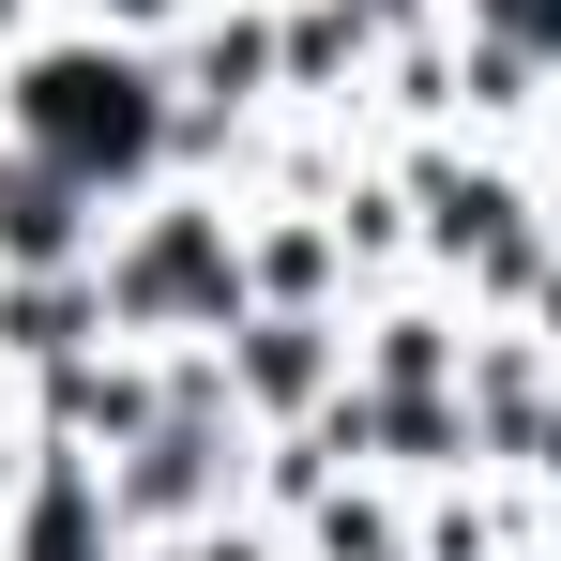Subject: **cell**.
Returning <instances> with one entry per match:
<instances>
[{
  "label": "cell",
  "mask_w": 561,
  "mask_h": 561,
  "mask_svg": "<svg viewBox=\"0 0 561 561\" xmlns=\"http://www.w3.org/2000/svg\"><path fill=\"white\" fill-rule=\"evenodd\" d=\"M0 243H15V259H61V243H77V168H15V183H0Z\"/></svg>",
  "instance_id": "obj_3"
},
{
  "label": "cell",
  "mask_w": 561,
  "mask_h": 561,
  "mask_svg": "<svg viewBox=\"0 0 561 561\" xmlns=\"http://www.w3.org/2000/svg\"><path fill=\"white\" fill-rule=\"evenodd\" d=\"M243 379H259V394H319V334H259Z\"/></svg>",
  "instance_id": "obj_5"
},
{
  "label": "cell",
  "mask_w": 561,
  "mask_h": 561,
  "mask_svg": "<svg viewBox=\"0 0 561 561\" xmlns=\"http://www.w3.org/2000/svg\"><path fill=\"white\" fill-rule=\"evenodd\" d=\"M15 350H77V288H31L15 304Z\"/></svg>",
  "instance_id": "obj_6"
},
{
  "label": "cell",
  "mask_w": 561,
  "mask_h": 561,
  "mask_svg": "<svg viewBox=\"0 0 561 561\" xmlns=\"http://www.w3.org/2000/svg\"><path fill=\"white\" fill-rule=\"evenodd\" d=\"M31 137H46V168L106 183V168H152L168 106H152V77H137V61H106V46H61V61H31Z\"/></svg>",
  "instance_id": "obj_1"
},
{
  "label": "cell",
  "mask_w": 561,
  "mask_h": 561,
  "mask_svg": "<svg viewBox=\"0 0 561 561\" xmlns=\"http://www.w3.org/2000/svg\"><path fill=\"white\" fill-rule=\"evenodd\" d=\"M228 288H243V274H228V243H213V228L183 213V228H152V243H137V259L106 274V304H137V319H168V304H228Z\"/></svg>",
  "instance_id": "obj_2"
},
{
  "label": "cell",
  "mask_w": 561,
  "mask_h": 561,
  "mask_svg": "<svg viewBox=\"0 0 561 561\" xmlns=\"http://www.w3.org/2000/svg\"><path fill=\"white\" fill-rule=\"evenodd\" d=\"M31 561H92V485H46V516H31Z\"/></svg>",
  "instance_id": "obj_4"
},
{
  "label": "cell",
  "mask_w": 561,
  "mask_h": 561,
  "mask_svg": "<svg viewBox=\"0 0 561 561\" xmlns=\"http://www.w3.org/2000/svg\"><path fill=\"white\" fill-rule=\"evenodd\" d=\"M365 15H394V0H365Z\"/></svg>",
  "instance_id": "obj_8"
},
{
  "label": "cell",
  "mask_w": 561,
  "mask_h": 561,
  "mask_svg": "<svg viewBox=\"0 0 561 561\" xmlns=\"http://www.w3.org/2000/svg\"><path fill=\"white\" fill-rule=\"evenodd\" d=\"M213 561H259V547H213Z\"/></svg>",
  "instance_id": "obj_7"
}]
</instances>
